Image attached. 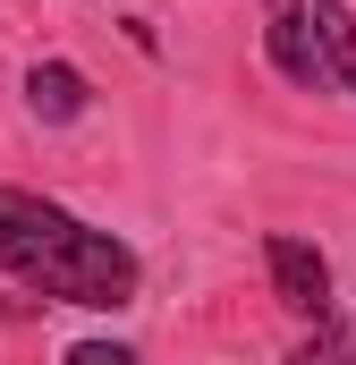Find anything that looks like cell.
Here are the masks:
<instances>
[{"label": "cell", "mask_w": 356, "mask_h": 365, "mask_svg": "<svg viewBox=\"0 0 356 365\" xmlns=\"http://www.w3.org/2000/svg\"><path fill=\"white\" fill-rule=\"evenodd\" d=\"M0 272L60 297V306H93V314H119L145 280L127 238L93 230V221L26 195V187H0Z\"/></svg>", "instance_id": "cell-1"}, {"label": "cell", "mask_w": 356, "mask_h": 365, "mask_svg": "<svg viewBox=\"0 0 356 365\" xmlns=\"http://www.w3.org/2000/svg\"><path fill=\"white\" fill-rule=\"evenodd\" d=\"M271 264V297L288 306V314H331V264H323V247H305V238H271L263 247Z\"/></svg>", "instance_id": "cell-2"}, {"label": "cell", "mask_w": 356, "mask_h": 365, "mask_svg": "<svg viewBox=\"0 0 356 365\" xmlns=\"http://www.w3.org/2000/svg\"><path fill=\"white\" fill-rule=\"evenodd\" d=\"M263 51L288 86L323 93V60H314V0H271V26H263Z\"/></svg>", "instance_id": "cell-3"}, {"label": "cell", "mask_w": 356, "mask_h": 365, "mask_svg": "<svg viewBox=\"0 0 356 365\" xmlns=\"http://www.w3.org/2000/svg\"><path fill=\"white\" fill-rule=\"evenodd\" d=\"M314 60H323V93H356V17L340 0H314Z\"/></svg>", "instance_id": "cell-4"}, {"label": "cell", "mask_w": 356, "mask_h": 365, "mask_svg": "<svg viewBox=\"0 0 356 365\" xmlns=\"http://www.w3.org/2000/svg\"><path fill=\"white\" fill-rule=\"evenodd\" d=\"M26 102H34V119H51V128H60V119H85L93 86L68 68V60H43V68L26 77Z\"/></svg>", "instance_id": "cell-5"}, {"label": "cell", "mask_w": 356, "mask_h": 365, "mask_svg": "<svg viewBox=\"0 0 356 365\" xmlns=\"http://www.w3.org/2000/svg\"><path fill=\"white\" fill-rule=\"evenodd\" d=\"M288 365H356V340L340 331V323H314V340H297Z\"/></svg>", "instance_id": "cell-6"}, {"label": "cell", "mask_w": 356, "mask_h": 365, "mask_svg": "<svg viewBox=\"0 0 356 365\" xmlns=\"http://www.w3.org/2000/svg\"><path fill=\"white\" fill-rule=\"evenodd\" d=\"M68 365H145V357H136V349H119V340H77Z\"/></svg>", "instance_id": "cell-7"}]
</instances>
